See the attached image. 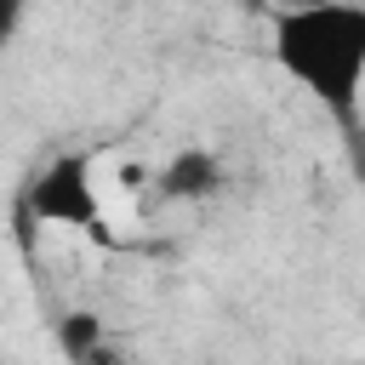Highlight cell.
Wrapping results in <instances>:
<instances>
[{"instance_id":"1","label":"cell","mask_w":365,"mask_h":365,"mask_svg":"<svg viewBox=\"0 0 365 365\" xmlns=\"http://www.w3.org/2000/svg\"><path fill=\"white\" fill-rule=\"evenodd\" d=\"M274 63L342 131H354L365 97V0L285 6L274 17Z\"/></svg>"},{"instance_id":"2","label":"cell","mask_w":365,"mask_h":365,"mask_svg":"<svg viewBox=\"0 0 365 365\" xmlns=\"http://www.w3.org/2000/svg\"><path fill=\"white\" fill-rule=\"evenodd\" d=\"M29 211L40 222L74 228V234H97L103 228V200H97V177L86 154H57L34 171L29 182Z\"/></svg>"},{"instance_id":"3","label":"cell","mask_w":365,"mask_h":365,"mask_svg":"<svg viewBox=\"0 0 365 365\" xmlns=\"http://www.w3.org/2000/svg\"><path fill=\"white\" fill-rule=\"evenodd\" d=\"M160 200H211L228 177H222V160L211 148H182L160 165Z\"/></svg>"},{"instance_id":"4","label":"cell","mask_w":365,"mask_h":365,"mask_svg":"<svg viewBox=\"0 0 365 365\" xmlns=\"http://www.w3.org/2000/svg\"><path fill=\"white\" fill-rule=\"evenodd\" d=\"M57 342H63V354H68V359L91 365V354H97V342H103V325H97V314H63V325H57Z\"/></svg>"},{"instance_id":"5","label":"cell","mask_w":365,"mask_h":365,"mask_svg":"<svg viewBox=\"0 0 365 365\" xmlns=\"http://www.w3.org/2000/svg\"><path fill=\"white\" fill-rule=\"evenodd\" d=\"M17 17H23V0H6V34H17Z\"/></svg>"},{"instance_id":"6","label":"cell","mask_w":365,"mask_h":365,"mask_svg":"<svg viewBox=\"0 0 365 365\" xmlns=\"http://www.w3.org/2000/svg\"><path fill=\"white\" fill-rule=\"evenodd\" d=\"M285 6H314V0H285Z\"/></svg>"}]
</instances>
